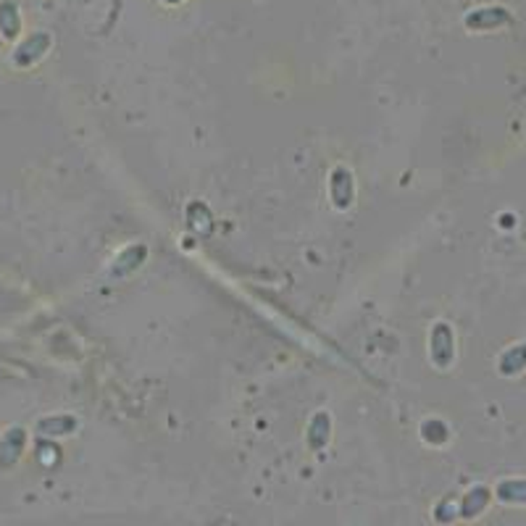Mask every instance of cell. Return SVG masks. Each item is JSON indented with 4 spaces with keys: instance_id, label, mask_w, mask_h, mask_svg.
I'll use <instances>...</instances> for the list:
<instances>
[{
    "instance_id": "obj_1",
    "label": "cell",
    "mask_w": 526,
    "mask_h": 526,
    "mask_svg": "<svg viewBox=\"0 0 526 526\" xmlns=\"http://www.w3.org/2000/svg\"><path fill=\"white\" fill-rule=\"evenodd\" d=\"M429 358L437 368H450L453 358H456V340H453V332L445 321L434 324L432 327V335H429Z\"/></svg>"
},
{
    "instance_id": "obj_2",
    "label": "cell",
    "mask_w": 526,
    "mask_h": 526,
    "mask_svg": "<svg viewBox=\"0 0 526 526\" xmlns=\"http://www.w3.org/2000/svg\"><path fill=\"white\" fill-rule=\"evenodd\" d=\"M329 198H332L337 211H348L351 208L352 200H355V176H352L351 169L337 166L329 174Z\"/></svg>"
},
{
    "instance_id": "obj_3",
    "label": "cell",
    "mask_w": 526,
    "mask_h": 526,
    "mask_svg": "<svg viewBox=\"0 0 526 526\" xmlns=\"http://www.w3.org/2000/svg\"><path fill=\"white\" fill-rule=\"evenodd\" d=\"M511 21V13L503 5H487V8H476L466 16V27L473 32H484V29H498L503 24Z\"/></svg>"
},
{
    "instance_id": "obj_4",
    "label": "cell",
    "mask_w": 526,
    "mask_h": 526,
    "mask_svg": "<svg viewBox=\"0 0 526 526\" xmlns=\"http://www.w3.org/2000/svg\"><path fill=\"white\" fill-rule=\"evenodd\" d=\"M145 258H148V245L134 242V245L124 247L118 253L117 261H114V266H111V277H129V274H134L145 263Z\"/></svg>"
},
{
    "instance_id": "obj_5",
    "label": "cell",
    "mask_w": 526,
    "mask_h": 526,
    "mask_svg": "<svg viewBox=\"0 0 526 526\" xmlns=\"http://www.w3.org/2000/svg\"><path fill=\"white\" fill-rule=\"evenodd\" d=\"M308 448L311 450H324L332 440V416L327 410H319L311 424H308Z\"/></svg>"
},
{
    "instance_id": "obj_6",
    "label": "cell",
    "mask_w": 526,
    "mask_h": 526,
    "mask_svg": "<svg viewBox=\"0 0 526 526\" xmlns=\"http://www.w3.org/2000/svg\"><path fill=\"white\" fill-rule=\"evenodd\" d=\"M48 48H51V35L37 32V35H32V37L16 51V63H19V66H29V63L43 59V56L48 53Z\"/></svg>"
},
{
    "instance_id": "obj_7",
    "label": "cell",
    "mask_w": 526,
    "mask_h": 526,
    "mask_svg": "<svg viewBox=\"0 0 526 526\" xmlns=\"http://www.w3.org/2000/svg\"><path fill=\"white\" fill-rule=\"evenodd\" d=\"M77 426H79V421L74 416H53V418H43L37 432L48 434V437H63V434L77 432Z\"/></svg>"
},
{
    "instance_id": "obj_8",
    "label": "cell",
    "mask_w": 526,
    "mask_h": 526,
    "mask_svg": "<svg viewBox=\"0 0 526 526\" xmlns=\"http://www.w3.org/2000/svg\"><path fill=\"white\" fill-rule=\"evenodd\" d=\"M0 32L8 40H13L21 32V16H19L16 3H11V0H3L0 3Z\"/></svg>"
},
{
    "instance_id": "obj_9",
    "label": "cell",
    "mask_w": 526,
    "mask_h": 526,
    "mask_svg": "<svg viewBox=\"0 0 526 526\" xmlns=\"http://www.w3.org/2000/svg\"><path fill=\"white\" fill-rule=\"evenodd\" d=\"M487 500H490V490H484V487L471 490L466 498H464V506H461L464 519H473V516H479V514L484 511Z\"/></svg>"
},
{
    "instance_id": "obj_10",
    "label": "cell",
    "mask_w": 526,
    "mask_h": 526,
    "mask_svg": "<svg viewBox=\"0 0 526 526\" xmlns=\"http://www.w3.org/2000/svg\"><path fill=\"white\" fill-rule=\"evenodd\" d=\"M421 437L429 442V445H442V442H448V426L442 424V421H437V418H429V421H424L421 424Z\"/></svg>"
},
{
    "instance_id": "obj_11",
    "label": "cell",
    "mask_w": 526,
    "mask_h": 526,
    "mask_svg": "<svg viewBox=\"0 0 526 526\" xmlns=\"http://www.w3.org/2000/svg\"><path fill=\"white\" fill-rule=\"evenodd\" d=\"M498 495L506 503H526V481H506L498 487Z\"/></svg>"
}]
</instances>
